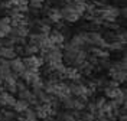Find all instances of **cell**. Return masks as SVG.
Instances as JSON below:
<instances>
[{
    "label": "cell",
    "instance_id": "obj_20",
    "mask_svg": "<svg viewBox=\"0 0 127 121\" xmlns=\"http://www.w3.org/2000/svg\"><path fill=\"white\" fill-rule=\"evenodd\" d=\"M105 85H107V87H113V88H117V87H120V84L119 82H117V81H110V82H108V84H105Z\"/></svg>",
    "mask_w": 127,
    "mask_h": 121
},
{
    "label": "cell",
    "instance_id": "obj_5",
    "mask_svg": "<svg viewBox=\"0 0 127 121\" xmlns=\"http://www.w3.org/2000/svg\"><path fill=\"white\" fill-rule=\"evenodd\" d=\"M71 43L72 46H75V48L81 49L84 45H87V40H85V33H79V35H75L74 38L71 39Z\"/></svg>",
    "mask_w": 127,
    "mask_h": 121
},
{
    "label": "cell",
    "instance_id": "obj_12",
    "mask_svg": "<svg viewBox=\"0 0 127 121\" xmlns=\"http://www.w3.org/2000/svg\"><path fill=\"white\" fill-rule=\"evenodd\" d=\"M33 110H35V113H36V118H39V120H45V118L48 117V114L45 113V110L40 107V104H36Z\"/></svg>",
    "mask_w": 127,
    "mask_h": 121
},
{
    "label": "cell",
    "instance_id": "obj_13",
    "mask_svg": "<svg viewBox=\"0 0 127 121\" xmlns=\"http://www.w3.org/2000/svg\"><path fill=\"white\" fill-rule=\"evenodd\" d=\"M10 29H12V26L10 24H6V23H1L0 22V39L1 38H6L10 32Z\"/></svg>",
    "mask_w": 127,
    "mask_h": 121
},
{
    "label": "cell",
    "instance_id": "obj_9",
    "mask_svg": "<svg viewBox=\"0 0 127 121\" xmlns=\"http://www.w3.org/2000/svg\"><path fill=\"white\" fill-rule=\"evenodd\" d=\"M23 52H25L26 56H28V55H38V52H39V46L29 42V43H26V45L23 46Z\"/></svg>",
    "mask_w": 127,
    "mask_h": 121
},
{
    "label": "cell",
    "instance_id": "obj_7",
    "mask_svg": "<svg viewBox=\"0 0 127 121\" xmlns=\"http://www.w3.org/2000/svg\"><path fill=\"white\" fill-rule=\"evenodd\" d=\"M48 17L52 20V23H56V22H59V20H62V16H61V10L56 7H51L48 10Z\"/></svg>",
    "mask_w": 127,
    "mask_h": 121
},
{
    "label": "cell",
    "instance_id": "obj_14",
    "mask_svg": "<svg viewBox=\"0 0 127 121\" xmlns=\"http://www.w3.org/2000/svg\"><path fill=\"white\" fill-rule=\"evenodd\" d=\"M19 92V98L20 99H26V101H29V98L32 97V91L31 89H23V91H17Z\"/></svg>",
    "mask_w": 127,
    "mask_h": 121
},
{
    "label": "cell",
    "instance_id": "obj_21",
    "mask_svg": "<svg viewBox=\"0 0 127 121\" xmlns=\"http://www.w3.org/2000/svg\"><path fill=\"white\" fill-rule=\"evenodd\" d=\"M120 13H121V16H123V17H126V9L123 7L121 10H120Z\"/></svg>",
    "mask_w": 127,
    "mask_h": 121
},
{
    "label": "cell",
    "instance_id": "obj_10",
    "mask_svg": "<svg viewBox=\"0 0 127 121\" xmlns=\"http://www.w3.org/2000/svg\"><path fill=\"white\" fill-rule=\"evenodd\" d=\"M91 52L94 53L95 58H100V59H103V58H108V50H105L103 48H98V46H93L91 48Z\"/></svg>",
    "mask_w": 127,
    "mask_h": 121
},
{
    "label": "cell",
    "instance_id": "obj_11",
    "mask_svg": "<svg viewBox=\"0 0 127 121\" xmlns=\"http://www.w3.org/2000/svg\"><path fill=\"white\" fill-rule=\"evenodd\" d=\"M22 114H23L25 118H26V120H29V121H36V120H38V118H36V113H35V110L31 108V107H28Z\"/></svg>",
    "mask_w": 127,
    "mask_h": 121
},
{
    "label": "cell",
    "instance_id": "obj_4",
    "mask_svg": "<svg viewBox=\"0 0 127 121\" xmlns=\"http://www.w3.org/2000/svg\"><path fill=\"white\" fill-rule=\"evenodd\" d=\"M10 69L13 71V72H16V73H20L23 72L25 69H26V66L23 65V61L20 59V58H13V59H10Z\"/></svg>",
    "mask_w": 127,
    "mask_h": 121
},
{
    "label": "cell",
    "instance_id": "obj_6",
    "mask_svg": "<svg viewBox=\"0 0 127 121\" xmlns=\"http://www.w3.org/2000/svg\"><path fill=\"white\" fill-rule=\"evenodd\" d=\"M121 94V88L117 87V88H113V87H107L105 85V88H104V95L105 98H108V99H114V98H117Z\"/></svg>",
    "mask_w": 127,
    "mask_h": 121
},
{
    "label": "cell",
    "instance_id": "obj_22",
    "mask_svg": "<svg viewBox=\"0 0 127 121\" xmlns=\"http://www.w3.org/2000/svg\"><path fill=\"white\" fill-rule=\"evenodd\" d=\"M38 1H42V3H43V0H38Z\"/></svg>",
    "mask_w": 127,
    "mask_h": 121
},
{
    "label": "cell",
    "instance_id": "obj_3",
    "mask_svg": "<svg viewBox=\"0 0 127 121\" xmlns=\"http://www.w3.org/2000/svg\"><path fill=\"white\" fill-rule=\"evenodd\" d=\"M108 73H110V76L113 78L114 81H117L119 84H123V82H126V69H120V71H117V69H114V68H108Z\"/></svg>",
    "mask_w": 127,
    "mask_h": 121
},
{
    "label": "cell",
    "instance_id": "obj_19",
    "mask_svg": "<svg viewBox=\"0 0 127 121\" xmlns=\"http://www.w3.org/2000/svg\"><path fill=\"white\" fill-rule=\"evenodd\" d=\"M16 88H17V91H23V89H26V82H25L23 79H16Z\"/></svg>",
    "mask_w": 127,
    "mask_h": 121
},
{
    "label": "cell",
    "instance_id": "obj_1",
    "mask_svg": "<svg viewBox=\"0 0 127 121\" xmlns=\"http://www.w3.org/2000/svg\"><path fill=\"white\" fill-rule=\"evenodd\" d=\"M61 10V16H62V19L64 20H66V22H71V23H75L77 20H78L79 17V15L74 10L72 7H69L68 4L65 6V7H62V9H59Z\"/></svg>",
    "mask_w": 127,
    "mask_h": 121
},
{
    "label": "cell",
    "instance_id": "obj_17",
    "mask_svg": "<svg viewBox=\"0 0 127 121\" xmlns=\"http://www.w3.org/2000/svg\"><path fill=\"white\" fill-rule=\"evenodd\" d=\"M105 101H107V99H105V97H98V98H97V99L94 101L95 108H101V107L105 104Z\"/></svg>",
    "mask_w": 127,
    "mask_h": 121
},
{
    "label": "cell",
    "instance_id": "obj_16",
    "mask_svg": "<svg viewBox=\"0 0 127 121\" xmlns=\"http://www.w3.org/2000/svg\"><path fill=\"white\" fill-rule=\"evenodd\" d=\"M16 9H17V10H19V12H20V13H28V12H29V6H28V1H25V3H20V4H17V6H16Z\"/></svg>",
    "mask_w": 127,
    "mask_h": 121
},
{
    "label": "cell",
    "instance_id": "obj_8",
    "mask_svg": "<svg viewBox=\"0 0 127 121\" xmlns=\"http://www.w3.org/2000/svg\"><path fill=\"white\" fill-rule=\"evenodd\" d=\"M29 107V102L26 101V99H16V102H15V105H13V110H15V113H19V114H22Z\"/></svg>",
    "mask_w": 127,
    "mask_h": 121
},
{
    "label": "cell",
    "instance_id": "obj_18",
    "mask_svg": "<svg viewBox=\"0 0 127 121\" xmlns=\"http://www.w3.org/2000/svg\"><path fill=\"white\" fill-rule=\"evenodd\" d=\"M12 7H13V4H12L9 0H4V1H1V3H0V9H1V10L4 9V10H7V12H9Z\"/></svg>",
    "mask_w": 127,
    "mask_h": 121
},
{
    "label": "cell",
    "instance_id": "obj_2",
    "mask_svg": "<svg viewBox=\"0 0 127 121\" xmlns=\"http://www.w3.org/2000/svg\"><path fill=\"white\" fill-rule=\"evenodd\" d=\"M49 40L55 45V46H58V48L62 49L64 43H65V35H64L61 30H58V29H55V30H52L51 29V32H49Z\"/></svg>",
    "mask_w": 127,
    "mask_h": 121
},
{
    "label": "cell",
    "instance_id": "obj_15",
    "mask_svg": "<svg viewBox=\"0 0 127 121\" xmlns=\"http://www.w3.org/2000/svg\"><path fill=\"white\" fill-rule=\"evenodd\" d=\"M42 1H38V0H31L29 3H28V6H29V9H32V10H40L42 9Z\"/></svg>",
    "mask_w": 127,
    "mask_h": 121
}]
</instances>
